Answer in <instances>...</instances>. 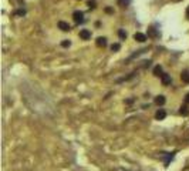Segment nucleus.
Listing matches in <instances>:
<instances>
[{"label":"nucleus","mask_w":189,"mask_h":171,"mask_svg":"<svg viewBox=\"0 0 189 171\" xmlns=\"http://www.w3.org/2000/svg\"><path fill=\"white\" fill-rule=\"evenodd\" d=\"M165 117H166V111H165L164 109H159L158 111H156V114H155L156 120H164Z\"/></svg>","instance_id":"nucleus-6"},{"label":"nucleus","mask_w":189,"mask_h":171,"mask_svg":"<svg viewBox=\"0 0 189 171\" xmlns=\"http://www.w3.org/2000/svg\"><path fill=\"white\" fill-rule=\"evenodd\" d=\"M186 17L189 19V6H188V9H186Z\"/></svg>","instance_id":"nucleus-21"},{"label":"nucleus","mask_w":189,"mask_h":171,"mask_svg":"<svg viewBox=\"0 0 189 171\" xmlns=\"http://www.w3.org/2000/svg\"><path fill=\"white\" fill-rule=\"evenodd\" d=\"M179 113H181L182 116H189V109H188V106H182L181 110H179Z\"/></svg>","instance_id":"nucleus-13"},{"label":"nucleus","mask_w":189,"mask_h":171,"mask_svg":"<svg viewBox=\"0 0 189 171\" xmlns=\"http://www.w3.org/2000/svg\"><path fill=\"white\" fill-rule=\"evenodd\" d=\"M181 79H182V81H185V83H188V84H189V69H186V70L182 71Z\"/></svg>","instance_id":"nucleus-8"},{"label":"nucleus","mask_w":189,"mask_h":171,"mask_svg":"<svg viewBox=\"0 0 189 171\" xmlns=\"http://www.w3.org/2000/svg\"><path fill=\"white\" fill-rule=\"evenodd\" d=\"M118 36L121 39H127V33H125L124 30H119V32H118Z\"/></svg>","instance_id":"nucleus-15"},{"label":"nucleus","mask_w":189,"mask_h":171,"mask_svg":"<svg viewBox=\"0 0 189 171\" xmlns=\"http://www.w3.org/2000/svg\"><path fill=\"white\" fill-rule=\"evenodd\" d=\"M134 39H135L136 42L144 43L145 40H147V36H145L144 33H140V32H138V33H135V34H134Z\"/></svg>","instance_id":"nucleus-5"},{"label":"nucleus","mask_w":189,"mask_h":171,"mask_svg":"<svg viewBox=\"0 0 189 171\" xmlns=\"http://www.w3.org/2000/svg\"><path fill=\"white\" fill-rule=\"evenodd\" d=\"M119 49H121V46H119L118 43H115V44H112V46H111V50L112 51H118Z\"/></svg>","instance_id":"nucleus-14"},{"label":"nucleus","mask_w":189,"mask_h":171,"mask_svg":"<svg viewBox=\"0 0 189 171\" xmlns=\"http://www.w3.org/2000/svg\"><path fill=\"white\" fill-rule=\"evenodd\" d=\"M73 19H74L75 23H82V21H84V13L77 10V12L73 13Z\"/></svg>","instance_id":"nucleus-1"},{"label":"nucleus","mask_w":189,"mask_h":171,"mask_svg":"<svg viewBox=\"0 0 189 171\" xmlns=\"http://www.w3.org/2000/svg\"><path fill=\"white\" fill-rule=\"evenodd\" d=\"M161 80H162V84H164V86H169V84H171V81H172L171 76L166 74V73H164V74L161 76Z\"/></svg>","instance_id":"nucleus-2"},{"label":"nucleus","mask_w":189,"mask_h":171,"mask_svg":"<svg viewBox=\"0 0 189 171\" xmlns=\"http://www.w3.org/2000/svg\"><path fill=\"white\" fill-rule=\"evenodd\" d=\"M129 3H131V0H117V4L121 7H128Z\"/></svg>","instance_id":"nucleus-10"},{"label":"nucleus","mask_w":189,"mask_h":171,"mask_svg":"<svg viewBox=\"0 0 189 171\" xmlns=\"http://www.w3.org/2000/svg\"><path fill=\"white\" fill-rule=\"evenodd\" d=\"M14 14H16V16H24L26 12L24 10H17V12H14Z\"/></svg>","instance_id":"nucleus-16"},{"label":"nucleus","mask_w":189,"mask_h":171,"mask_svg":"<svg viewBox=\"0 0 189 171\" xmlns=\"http://www.w3.org/2000/svg\"><path fill=\"white\" fill-rule=\"evenodd\" d=\"M58 29H61L63 32H70L71 27L68 23H66V21H58Z\"/></svg>","instance_id":"nucleus-4"},{"label":"nucleus","mask_w":189,"mask_h":171,"mask_svg":"<svg viewBox=\"0 0 189 171\" xmlns=\"http://www.w3.org/2000/svg\"><path fill=\"white\" fill-rule=\"evenodd\" d=\"M154 76H156V77H161V76H162V67H161V66H156L155 69H154Z\"/></svg>","instance_id":"nucleus-11"},{"label":"nucleus","mask_w":189,"mask_h":171,"mask_svg":"<svg viewBox=\"0 0 189 171\" xmlns=\"http://www.w3.org/2000/svg\"><path fill=\"white\" fill-rule=\"evenodd\" d=\"M148 36L149 37H152V39H156V37H159L161 36V33L159 32H156L154 27H151V29H148Z\"/></svg>","instance_id":"nucleus-7"},{"label":"nucleus","mask_w":189,"mask_h":171,"mask_svg":"<svg viewBox=\"0 0 189 171\" xmlns=\"http://www.w3.org/2000/svg\"><path fill=\"white\" fill-rule=\"evenodd\" d=\"M88 7H90V9H95V2H88Z\"/></svg>","instance_id":"nucleus-18"},{"label":"nucleus","mask_w":189,"mask_h":171,"mask_svg":"<svg viewBox=\"0 0 189 171\" xmlns=\"http://www.w3.org/2000/svg\"><path fill=\"white\" fill-rule=\"evenodd\" d=\"M80 37H81L82 40H88V39H91V32L87 29H82L81 32H80Z\"/></svg>","instance_id":"nucleus-3"},{"label":"nucleus","mask_w":189,"mask_h":171,"mask_svg":"<svg viewBox=\"0 0 189 171\" xmlns=\"http://www.w3.org/2000/svg\"><path fill=\"white\" fill-rule=\"evenodd\" d=\"M95 43H97V46L98 47H105L107 46V39L105 37H98Z\"/></svg>","instance_id":"nucleus-9"},{"label":"nucleus","mask_w":189,"mask_h":171,"mask_svg":"<svg viewBox=\"0 0 189 171\" xmlns=\"http://www.w3.org/2000/svg\"><path fill=\"white\" fill-rule=\"evenodd\" d=\"M155 104H158V106L165 104V97H164V96H158V97L155 99Z\"/></svg>","instance_id":"nucleus-12"},{"label":"nucleus","mask_w":189,"mask_h":171,"mask_svg":"<svg viewBox=\"0 0 189 171\" xmlns=\"http://www.w3.org/2000/svg\"><path fill=\"white\" fill-rule=\"evenodd\" d=\"M70 44H71V43L68 42V40H66V42H63V43H61V46H63V47H68Z\"/></svg>","instance_id":"nucleus-17"},{"label":"nucleus","mask_w":189,"mask_h":171,"mask_svg":"<svg viewBox=\"0 0 189 171\" xmlns=\"http://www.w3.org/2000/svg\"><path fill=\"white\" fill-rule=\"evenodd\" d=\"M185 103H186V104H189V93L185 96Z\"/></svg>","instance_id":"nucleus-19"},{"label":"nucleus","mask_w":189,"mask_h":171,"mask_svg":"<svg viewBox=\"0 0 189 171\" xmlns=\"http://www.w3.org/2000/svg\"><path fill=\"white\" fill-rule=\"evenodd\" d=\"M105 12H107V13H112V9H110V7H107V9H105Z\"/></svg>","instance_id":"nucleus-20"}]
</instances>
